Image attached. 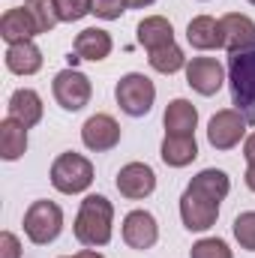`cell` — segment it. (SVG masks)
I'll list each match as a JSON object with an SVG mask.
<instances>
[{
    "mask_svg": "<svg viewBox=\"0 0 255 258\" xmlns=\"http://www.w3.org/2000/svg\"><path fill=\"white\" fill-rule=\"evenodd\" d=\"M111 225H114V207L105 195H87L78 207L75 216V240L87 249L105 246L111 240Z\"/></svg>",
    "mask_w": 255,
    "mask_h": 258,
    "instance_id": "obj_1",
    "label": "cell"
},
{
    "mask_svg": "<svg viewBox=\"0 0 255 258\" xmlns=\"http://www.w3.org/2000/svg\"><path fill=\"white\" fill-rule=\"evenodd\" d=\"M228 84L234 108L255 126V42L228 54Z\"/></svg>",
    "mask_w": 255,
    "mask_h": 258,
    "instance_id": "obj_2",
    "label": "cell"
},
{
    "mask_svg": "<svg viewBox=\"0 0 255 258\" xmlns=\"http://www.w3.org/2000/svg\"><path fill=\"white\" fill-rule=\"evenodd\" d=\"M93 183V165L87 156L66 150L51 162V186L63 195H78Z\"/></svg>",
    "mask_w": 255,
    "mask_h": 258,
    "instance_id": "obj_3",
    "label": "cell"
},
{
    "mask_svg": "<svg viewBox=\"0 0 255 258\" xmlns=\"http://www.w3.org/2000/svg\"><path fill=\"white\" fill-rule=\"evenodd\" d=\"M63 231V210L54 201H33L24 213V234L30 243L45 246L57 240Z\"/></svg>",
    "mask_w": 255,
    "mask_h": 258,
    "instance_id": "obj_4",
    "label": "cell"
},
{
    "mask_svg": "<svg viewBox=\"0 0 255 258\" xmlns=\"http://www.w3.org/2000/svg\"><path fill=\"white\" fill-rule=\"evenodd\" d=\"M114 96H117V105L120 111L129 117H144L150 108H153V99H156V87L147 75L141 72H129L117 81L114 87Z\"/></svg>",
    "mask_w": 255,
    "mask_h": 258,
    "instance_id": "obj_5",
    "label": "cell"
},
{
    "mask_svg": "<svg viewBox=\"0 0 255 258\" xmlns=\"http://www.w3.org/2000/svg\"><path fill=\"white\" fill-rule=\"evenodd\" d=\"M246 117L237 111V108H222V111H216L213 117H210V123H207V141H210V147H216V150H231V147H237L240 141H243V135H246Z\"/></svg>",
    "mask_w": 255,
    "mask_h": 258,
    "instance_id": "obj_6",
    "label": "cell"
},
{
    "mask_svg": "<svg viewBox=\"0 0 255 258\" xmlns=\"http://www.w3.org/2000/svg\"><path fill=\"white\" fill-rule=\"evenodd\" d=\"M216 216H219V201H213L210 195L198 192L186 186L180 195V219L189 231H207L216 225Z\"/></svg>",
    "mask_w": 255,
    "mask_h": 258,
    "instance_id": "obj_7",
    "label": "cell"
},
{
    "mask_svg": "<svg viewBox=\"0 0 255 258\" xmlns=\"http://www.w3.org/2000/svg\"><path fill=\"white\" fill-rule=\"evenodd\" d=\"M51 90H54L57 105L66 108V111H81V108L90 102V93H93L90 78H87L84 72H78V69H63V72H57Z\"/></svg>",
    "mask_w": 255,
    "mask_h": 258,
    "instance_id": "obj_8",
    "label": "cell"
},
{
    "mask_svg": "<svg viewBox=\"0 0 255 258\" xmlns=\"http://www.w3.org/2000/svg\"><path fill=\"white\" fill-rule=\"evenodd\" d=\"M186 84L201 96H213L225 84V69L216 57H192L186 63Z\"/></svg>",
    "mask_w": 255,
    "mask_h": 258,
    "instance_id": "obj_9",
    "label": "cell"
},
{
    "mask_svg": "<svg viewBox=\"0 0 255 258\" xmlns=\"http://www.w3.org/2000/svg\"><path fill=\"white\" fill-rule=\"evenodd\" d=\"M81 141L87 150H96V153L114 150L120 144V126L111 114H93L81 126Z\"/></svg>",
    "mask_w": 255,
    "mask_h": 258,
    "instance_id": "obj_10",
    "label": "cell"
},
{
    "mask_svg": "<svg viewBox=\"0 0 255 258\" xmlns=\"http://www.w3.org/2000/svg\"><path fill=\"white\" fill-rule=\"evenodd\" d=\"M117 189L123 198L129 201H141V198H147V195H153L156 189V174H153V168L150 165H144V162H129L123 165L120 171H117Z\"/></svg>",
    "mask_w": 255,
    "mask_h": 258,
    "instance_id": "obj_11",
    "label": "cell"
},
{
    "mask_svg": "<svg viewBox=\"0 0 255 258\" xmlns=\"http://www.w3.org/2000/svg\"><path fill=\"white\" fill-rule=\"evenodd\" d=\"M159 240V225L153 213L147 210H132L123 219V243L129 249H150Z\"/></svg>",
    "mask_w": 255,
    "mask_h": 258,
    "instance_id": "obj_12",
    "label": "cell"
},
{
    "mask_svg": "<svg viewBox=\"0 0 255 258\" xmlns=\"http://www.w3.org/2000/svg\"><path fill=\"white\" fill-rule=\"evenodd\" d=\"M219 24H222V48H225L228 54L246 48L249 42H255V21L249 15L228 12L225 18H219Z\"/></svg>",
    "mask_w": 255,
    "mask_h": 258,
    "instance_id": "obj_13",
    "label": "cell"
},
{
    "mask_svg": "<svg viewBox=\"0 0 255 258\" xmlns=\"http://www.w3.org/2000/svg\"><path fill=\"white\" fill-rule=\"evenodd\" d=\"M75 57L78 60H93V63H99V60H105L108 54H111V48H114V42H111V33L108 30H102V27H87V30H81L78 36H75Z\"/></svg>",
    "mask_w": 255,
    "mask_h": 258,
    "instance_id": "obj_14",
    "label": "cell"
},
{
    "mask_svg": "<svg viewBox=\"0 0 255 258\" xmlns=\"http://www.w3.org/2000/svg\"><path fill=\"white\" fill-rule=\"evenodd\" d=\"M6 108H9V117L18 120L24 129H33L42 120V99H39V93L30 90V87L15 90V93L9 96V105H6Z\"/></svg>",
    "mask_w": 255,
    "mask_h": 258,
    "instance_id": "obj_15",
    "label": "cell"
},
{
    "mask_svg": "<svg viewBox=\"0 0 255 258\" xmlns=\"http://www.w3.org/2000/svg\"><path fill=\"white\" fill-rule=\"evenodd\" d=\"M0 36L9 45H15V42H30L33 36H39V30H36L33 18L27 15V9L24 6H15V9H6L3 12V18H0Z\"/></svg>",
    "mask_w": 255,
    "mask_h": 258,
    "instance_id": "obj_16",
    "label": "cell"
},
{
    "mask_svg": "<svg viewBox=\"0 0 255 258\" xmlns=\"http://www.w3.org/2000/svg\"><path fill=\"white\" fill-rule=\"evenodd\" d=\"M186 39L192 48L198 51H210V48H222V24L210 15H198L186 24Z\"/></svg>",
    "mask_w": 255,
    "mask_h": 258,
    "instance_id": "obj_17",
    "label": "cell"
},
{
    "mask_svg": "<svg viewBox=\"0 0 255 258\" xmlns=\"http://www.w3.org/2000/svg\"><path fill=\"white\" fill-rule=\"evenodd\" d=\"M138 42H141L147 51H156V48L174 45V27H171V21L162 18V15L141 18V21H138Z\"/></svg>",
    "mask_w": 255,
    "mask_h": 258,
    "instance_id": "obj_18",
    "label": "cell"
},
{
    "mask_svg": "<svg viewBox=\"0 0 255 258\" xmlns=\"http://www.w3.org/2000/svg\"><path fill=\"white\" fill-rule=\"evenodd\" d=\"M165 135H195V123H198V111L189 99H171L165 108Z\"/></svg>",
    "mask_w": 255,
    "mask_h": 258,
    "instance_id": "obj_19",
    "label": "cell"
},
{
    "mask_svg": "<svg viewBox=\"0 0 255 258\" xmlns=\"http://www.w3.org/2000/svg\"><path fill=\"white\" fill-rule=\"evenodd\" d=\"M6 69L15 75H33L42 69V51L30 42H15L6 48Z\"/></svg>",
    "mask_w": 255,
    "mask_h": 258,
    "instance_id": "obj_20",
    "label": "cell"
},
{
    "mask_svg": "<svg viewBox=\"0 0 255 258\" xmlns=\"http://www.w3.org/2000/svg\"><path fill=\"white\" fill-rule=\"evenodd\" d=\"M195 156H198L195 135H165V141H162V162L165 165L186 168Z\"/></svg>",
    "mask_w": 255,
    "mask_h": 258,
    "instance_id": "obj_21",
    "label": "cell"
},
{
    "mask_svg": "<svg viewBox=\"0 0 255 258\" xmlns=\"http://www.w3.org/2000/svg\"><path fill=\"white\" fill-rule=\"evenodd\" d=\"M24 150H27V129L12 117L0 120V156L6 162H15L24 156Z\"/></svg>",
    "mask_w": 255,
    "mask_h": 258,
    "instance_id": "obj_22",
    "label": "cell"
},
{
    "mask_svg": "<svg viewBox=\"0 0 255 258\" xmlns=\"http://www.w3.org/2000/svg\"><path fill=\"white\" fill-rule=\"evenodd\" d=\"M192 189H198V192L210 195L213 201H222L228 189H231V180H228V174L225 171H219V168H204V171H198L195 177L189 180Z\"/></svg>",
    "mask_w": 255,
    "mask_h": 258,
    "instance_id": "obj_23",
    "label": "cell"
},
{
    "mask_svg": "<svg viewBox=\"0 0 255 258\" xmlns=\"http://www.w3.org/2000/svg\"><path fill=\"white\" fill-rule=\"evenodd\" d=\"M24 9L33 18V24H36L39 33H51L57 27V21H60L54 0H24Z\"/></svg>",
    "mask_w": 255,
    "mask_h": 258,
    "instance_id": "obj_24",
    "label": "cell"
},
{
    "mask_svg": "<svg viewBox=\"0 0 255 258\" xmlns=\"http://www.w3.org/2000/svg\"><path fill=\"white\" fill-rule=\"evenodd\" d=\"M147 60L156 72L162 75H171L177 69H186V57L177 45H165V48H156V51H147Z\"/></svg>",
    "mask_w": 255,
    "mask_h": 258,
    "instance_id": "obj_25",
    "label": "cell"
},
{
    "mask_svg": "<svg viewBox=\"0 0 255 258\" xmlns=\"http://www.w3.org/2000/svg\"><path fill=\"white\" fill-rule=\"evenodd\" d=\"M234 237H237V243H240V249H246V252H255V210H246V213H240L237 219H234Z\"/></svg>",
    "mask_w": 255,
    "mask_h": 258,
    "instance_id": "obj_26",
    "label": "cell"
},
{
    "mask_svg": "<svg viewBox=\"0 0 255 258\" xmlns=\"http://www.w3.org/2000/svg\"><path fill=\"white\" fill-rule=\"evenodd\" d=\"M189 258H234V255H231V249H228L225 240H219V237H204V240H198L189 249Z\"/></svg>",
    "mask_w": 255,
    "mask_h": 258,
    "instance_id": "obj_27",
    "label": "cell"
},
{
    "mask_svg": "<svg viewBox=\"0 0 255 258\" xmlns=\"http://www.w3.org/2000/svg\"><path fill=\"white\" fill-rule=\"evenodd\" d=\"M54 6H57L60 21H69V24L93 12V0H54Z\"/></svg>",
    "mask_w": 255,
    "mask_h": 258,
    "instance_id": "obj_28",
    "label": "cell"
},
{
    "mask_svg": "<svg viewBox=\"0 0 255 258\" xmlns=\"http://www.w3.org/2000/svg\"><path fill=\"white\" fill-rule=\"evenodd\" d=\"M126 0H93V15L102 21H117L126 12Z\"/></svg>",
    "mask_w": 255,
    "mask_h": 258,
    "instance_id": "obj_29",
    "label": "cell"
},
{
    "mask_svg": "<svg viewBox=\"0 0 255 258\" xmlns=\"http://www.w3.org/2000/svg\"><path fill=\"white\" fill-rule=\"evenodd\" d=\"M0 258H21V243L12 231L0 234Z\"/></svg>",
    "mask_w": 255,
    "mask_h": 258,
    "instance_id": "obj_30",
    "label": "cell"
},
{
    "mask_svg": "<svg viewBox=\"0 0 255 258\" xmlns=\"http://www.w3.org/2000/svg\"><path fill=\"white\" fill-rule=\"evenodd\" d=\"M243 159H246L249 165H255V132L243 138Z\"/></svg>",
    "mask_w": 255,
    "mask_h": 258,
    "instance_id": "obj_31",
    "label": "cell"
},
{
    "mask_svg": "<svg viewBox=\"0 0 255 258\" xmlns=\"http://www.w3.org/2000/svg\"><path fill=\"white\" fill-rule=\"evenodd\" d=\"M63 258H105V255H99L96 249H81V252H75V255H63Z\"/></svg>",
    "mask_w": 255,
    "mask_h": 258,
    "instance_id": "obj_32",
    "label": "cell"
},
{
    "mask_svg": "<svg viewBox=\"0 0 255 258\" xmlns=\"http://www.w3.org/2000/svg\"><path fill=\"white\" fill-rule=\"evenodd\" d=\"M243 180H246V186L255 192V165H249V168H246V177H243Z\"/></svg>",
    "mask_w": 255,
    "mask_h": 258,
    "instance_id": "obj_33",
    "label": "cell"
},
{
    "mask_svg": "<svg viewBox=\"0 0 255 258\" xmlns=\"http://www.w3.org/2000/svg\"><path fill=\"white\" fill-rule=\"evenodd\" d=\"M132 9H144V6H150V3H156V0H126Z\"/></svg>",
    "mask_w": 255,
    "mask_h": 258,
    "instance_id": "obj_34",
    "label": "cell"
},
{
    "mask_svg": "<svg viewBox=\"0 0 255 258\" xmlns=\"http://www.w3.org/2000/svg\"><path fill=\"white\" fill-rule=\"evenodd\" d=\"M249 3H252V6H255V0H249Z\"/></svg>",
    "mask_w": 255,
    "mask_h": 258,
    "instance_id": "obj_35",
    "label": "cell"
}]
</instances>
